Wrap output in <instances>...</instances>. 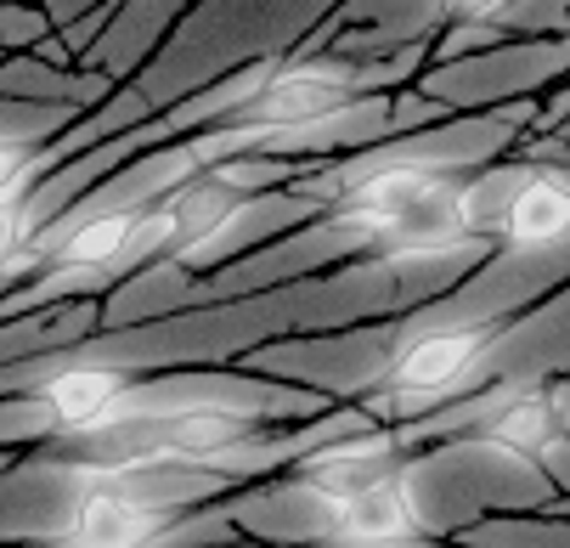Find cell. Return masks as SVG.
Listing matches in <instances>:
<instances>
[{
  "mask_svg": "<svg viewBox=\"0 0 570 548\" xmlns=\"http://www.w3.org/2000/svg\"><path fill=\"white\" fill-rule=\"evenodd\" d=\"M379 80L384 74H373V68H334V62L266 68L249 91L232 97L215 114V125L198 141H187L181 170L204 176L237 147H266V141H283V136H299V130H316V125H334V119L367 108Z\"/></svg>",
  "mask_w": 570,
  "mask_h": 548,
  "instance_id": "obj_1",
  "label": "cell"
},
{
  "mask_svg": "<svg viewBox=\"0 0 570 548\" xmlns=\"http://www.w3.org/2000/svg\"><path fill=\"white\" fill-rule=\"evenodd\" d=\"M220 492V481L147 487L141 476H73L62 520L40 548H170L181 542V515L193 498Z\"/></svg>",
  "mask_w": 570,
  "mask_h": 548,
  "instance_id": "obj_2",
  "label": "cell"
},
{
  "mask_svg": "<svg viewBox=\"0 0 570 548\" xmlns=\"http://www.w3.org/2000/svg\"><path fill=\"white\" fill-rule=\"evenodd\" d=\"M509 334V323L498 317H469V323H441V329H419L406 334L390 362L379 368L373 390H367V408L384 419H413V408H452L463 390L480 379L485 356L498 351V340Z\"/></svg>",
  "mask_w": 570,
  "mask_h": 548,
  "instance_id": "obj_3",
  "label": "cell"
},
{
  "mask_svg": "<svg viewBox=\"0 0 570 548\" xmlns=\"http://www.w3.org/2000/svg\"><path fill=\"white\" fill-rule=\"evenodd\" d=\"M452 447L498 452L509 463H553L570 452V408L548 379H514L485 397V413L452 436Z\"/></svg>",
  "mask_w": 570,
  "mask_h": 548,
  "instance_id": "obj_4",
  "label": "cell"
},
{
  "mask_svg": "<svg viewBox=\"0 0 570 548\" xmlns=\"http://www.w3.org/2000/svg\"><path fill=\"white\" fill-rule=\"evenodd\" d=\"M413 469H395V476H379L334 503L316 509V542L322 548H413L430 537V520L419 509L413 492Z\"/></svg>",
  "mask_w": 570,
  "mask_h": 548,
  "instance_id": "obj_5",
  "label": "cell"
},
{
  "mask_svg": "<svg viewBox=\"0 0 570 548\" xmlns=\"http://www.w3.org/2000/svg\"><path fill=\"white\" fill-rule=\"evenodd\" d=\"M441 176H446V165H430V159H373V165L322 187L328 209H322L316 232H345V238L367 244L401 209H413Z\"/></svg>",
  "mask_w": 570,
  "mask_h": 548,
  "instance_id": "obj_6",
  "label": "cell"
},
{
  "mask_svg": "<svg viewBox=\"0 0 570 548\" xmlns=\"http://www.w3.org/2000/svg\"><path fill=\"white\" fill-rule=\"evenodd\" d=\"M485 238H503L520 255L559 249L570 238V176L564 170H525L509 182V193L492 209Z\"/></svg>",
  "mask_w": 570,
  "mask_h": 548,
  "instance_id": "obj_7",
  "label": "cell"
},
{
  "mask_svg": "<svg viewBox=\"0 0 570 548\" xmlns=\"http://www.w3.org/2000/svg\"><path fill=\"white\" fill-rule=\"evenodd\" d=\"M62 153H68V141L0 130V198H29V187L46 176L51 159H62Z\"/></svg>",
  "mask_w": 570,
  "mask_h": 548,
  "instance_id": "obj_8",
  "label": "cell"
},
{
  "mask_svg": "<svg viewBox=\"0 0 570 548\" xmlns=\"http://www.w3.org/2000/svg\"><path fill=\"white\" fill-rule=\"evenodd\" d=\"M509 7V0H446V18L452 23H485V18H498Z\"/></svg>",
  "mask_w": 570,
  "mask_h": 548,
  "instance_id": "obj_9",
  "label": "cell"
},
{
  "mask_svg": "<svg viewBox=\"0 0 570 548\" xmlns=\"http://www.w3.org/2000/svg\"><path fill=\"white\" fill-rule=\"evenodd\" d=\"M0 463H7V458H0Z\"/></svg>",
  "mask_w": 570,
  "mask_h": 548,
  "instance_id": "obj_10",
  "label": "cell"
}]
</instances>
